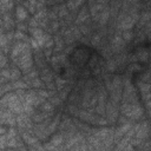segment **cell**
Segmentation results:
<instances>
[{"instance_id": "cell-1", "label": "cell", "mask_w": 151, "mask_h": 151, "mask_svg": "<svg viewBox=\"0 0 151 151\" xmlns=\"http://www.w3.org/2000/svg\"><path fill=\"white\" fill-rule=\"evenodd\" d=\"M122 111L127 118H131L133 120L139 119L143 116V109L136 103H125L122 106Z\"/></svg>"}, {"instance_id": "cell-2", "label": "cell", "mask_w": 151, "mask_h": 151, "mask_svg": "<svg viewBox=\"0 0 151 151\" xmlns=\"http://www.w3.org/2000/svg\"><path fill=\"white\" fill-rule=\"evenodd\" d=\"M17 122H18V125H19L20 127H22V129L29 127V125H31V124H29L31 120H29L28 116H27V114H24V113H19V117H18Z\"/></svg>"}, {"instance_id": "cell-3", "label": "cell", "mask_w": 151, "mask_h": 151, "mask_svg": "<svg viewBox=\"0 0 151 151\" xmlns=\"http://www.w3.org/2000/svg\"><path fill=\"white\" fill-rule=\"evenodd\" d=\"M1 122H2V124H9V125L14 124L15 120H14L12 113L9 112V110H8V112L2 111V113H1Z\"/></svg>"}, {"instance_id": "cell-4", "label": "cell", "mask_w": 151, "mask_h": 151, "mask_svg": "<svg viewBox=\"0 0 151 151\" xmlns=\"http://www.w3.org/2000/svg\"><path fill=\"white\" fill-rule=\"evenodd\" d=\"M17 17H18L19 20H25V19L27 18V12H26V9H25L24 7H18V9H17Z\"/></svg>"}, {"instance_id": "cell-5", "label": "cell", "mask_w": 151, "mask_h": 151, "mask_svg": "<svg viewBox=\"0 0 151 151\" xmlns=\"http://www.w3.org/2000/svg\"><path fill=\"white\" fill-rule=\"evenodd\" d=\"M12 86L14 88H19V90H22V88H27L28 87V85L26 83H24V81H14Z\"/></svg>"}, {"instance_id": "cell-6", "label": "cell", "mask_w": 151, "mask_h": 151, "mask_svg": "<svg viewBox=\"0 0 151 151\" xmlns=\"http://www.w3.org/2000/svg\"><path fill=\"white\" fill-rule=\"evenodd\" d=\"M22 137H24V139H25L28 144H37V143H38V139H37V138H32V137H31L29 134H27V133H24Z\"/></svg>"}, {"instance_id": "cell-7", "label": "cell", "mask_w": 151, "mask_h": 151, "mask_svg": "<svg viewBox=\"0 0 151 151\" xmlns=\"http://www.w3.org/2000/svg\"><path fill=\"white\" fill-rule=\"evenodd\" d=\"M51 143L53 144V147H57V145H58V144L63 143V136H61V134H58V136L53 137V139H52V142H51Z\"/></svg>"}, {"instance_id": "cell-8", "label": "cell", "mask_w": 151, "mask_h": 151, "mask_svg": "<svg viewBox=\"0 0 151 151\" xmlns=\"http://www.w3.org/2000/svg\"><path fill=\"white\" fill-rule=\"evenodd\" d=\"M20 77V71L18 68H12L11 70V79L12 80H17Z\"/></svg>"}, {"instance_id": "cell-9", "label": "cell", "mask_w": 151, "mask_h": 151, "mask_svg": "<svg viewBox=\"0 0 151 151\" xmlns=\"http://www.w3.org/2000/svg\"><path fill=\"white\" fill-rule=\"evenodd\" d=\"M83 2V0H76V1H70L68 4H67V6L71 8V9H73V8H77L80 4Z\"/></svg>"}, {"instance_id": "cell-10", "label": "cell", "mask_w": 151, "mask_h": 151, "mask_svg": "<svg viewBox=\"0 0 151 151\" xmlns=\"http://www.w3.org/2000/svg\"><path fill=\"white\" fill-rule=\"evenodd\" d=\"M140 91L142 92H144V93H146V92H149L150 90H151V84H140Z\"/></svg>"}, {"instance_id": "cell-11", "label": "cell", "mask_w": 151, "mask_h": 151, "mask_svg": "<svg viewBox=\"0 0 151 151\" xmlns=\"http://www.w3.org/2000/svg\"><path fill=\"white\" fill-rule=\"evenodd\" d=\"M142 20L143 22H147L151 20V12H146V13H143L142 14Z\"/></svg>"}, {"instance_id": "cell-12", "label": "cell", "mask_w": 151, "mask_h": 151, "mask_svg": "<svg viewBox=\"0 0 151 151\" xmlns=\"http://www.w3.org/2000/svg\"><path fill=\"white\" fill-rule=\"evenodd\" d=\"M122 37H123L124 41H129V40H131V39L133 38V34H132L131 32H124Z\"/></svg>"}, {"instance_id": "cell-13", "label": "cell", "mask_w": 151, "mask_h": 151, "mask_svg": "<svg viewBox=\"0 0 151 151\" xmlns=\"http://www.w3.org/2000/svg\"><path fill=\"white\" fill-rule=\"evenodd\" d=\"M31 84H32L34 87H41V86H42V84H41V80H40V79H38V78H34V79H32Z\"/></svg>"}, {"instance_id": "cell-14", "label": "cell", "mask_w": 151, "mask_h": 151, "mask_svg": "<svg viewBox=\"0 0 151 151\" xmlns=\"http://www.w3.org/2000/svg\"><path fill=\"white\" fill-rule=\"evenodd\" d=\"M42 110H44V111H47V112H51V111L53 110V105H52L51 103H44Z\"/></svg>"}, {"instance_id": "cell-15", "label": "cell", "mask_w": 151, "mask_h": 151, "mask_svg": "<svg viewBox=\"0 0 151 151\" xmlns=\"http://www.w3.org/2000/svg\"><path fill=\"white\" fill-rule=\"evenodd\" d=\"M85 18H87V13H86L85 9H83V11L79 13V15H78V21H84Z\"/></svg>"}, {"instance_id": "cell-16", "label": "cell", "mask_w": 151, "mask_h": 151, "mask_svg": "<svg viewBox=\"0 0 151 151\" xmlns=\"http://www.w3.org/2000/svg\"><path fill=\"white\" fill-rule=\"evenodd\" d=\"M137 55H138L139 60H146L147 59V52H145V51H140Z\"/></svg>"}, {"instance_id": "cell-17", "label": "cell", "mask_w": 151, "mask_h": 151, "mask_svg": "<svg viewBox=\"0 0 151 151\" xmlns=\"http://www.w3.org/2000/svg\"><path fill=\"white\" fill-rule=\"evenodd\" d=\"M38 94L41 97V98H48V91H42V90H38Z\"/></svg>"}, {"instance_id": "cell-18", "label": "cell", "mask_w": 151, "mask_h": 151, "mask_svg": "<svg viewBox=\"0 0 151 151\" xmlns=\"http://www.w3.org/2000/svg\"><path fill=\"white\" fill-rule=\"evenodd\" d=\"M99 41H100V37H99L98 34H97L96 37H93V39H92V44H94V45H97V44H98Z\"/></svg>"}, {"instance_id": "cell-19", "label": "cell", "mask_w": 151, "mask_h": 151, "mask_svg": "<svg viewBox=\"0 0 151 151\" xmlns=\"http://www.w3.org/2000/svg\"><path fill=\"white\" fill-rule=\"evenodd\" d=\"M58 26H59V25H58L57 22H53V24H52V29H57Z\"/></svg>"}]
</instances>
